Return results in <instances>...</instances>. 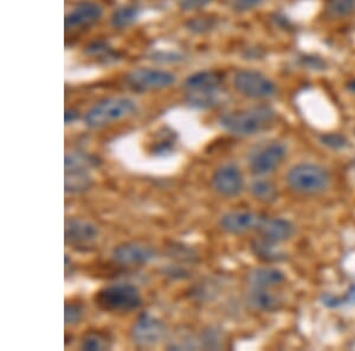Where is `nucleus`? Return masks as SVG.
<instances>
[{
    "label": "nucleus",
    "mask_w": 355,
    "mask_h": 351,
    "mask_svg": "<svg viewBox=\"0 0 355 351\" xmlns=\"http://www.w3.org/2000/svg\"><path fill=\"white\" fill-rule=\"evenodd\" d=\"M276 121V111L269 107H256L226 114L220 118L223 128L239 136H254L270 129Z\"/></svg>",
    "instance_id": "f257e3e1"
},
{
    "label": "nucleus",
    "mask_w": 355,
    "mask_h": 351,
    "mask_svg": "<svg viewBox=\"0 0 355 351\" xmlns=\"http://www.w3.org/2000/svg\"><path fill=\"white\" fill-rule=\"evenodd\" d=\"M331 173L315 163H300L289 170L287 183L293 192L303 195L323 193L331 185Z\"/></svg>",
    "instance_id": "f03ea898"
},
{
    "label": "nucleus",
    "mask_w": 355,
    "mask_h": 351,
    "mask_svg": "<svg viewBox=\"0 0 355 351\" xmlns=\"http://www.w3.org/2000/svg\"><path fill=\"white\" fill-rule=\"evenodd\" d=\"M223 77L214 71H202L189 77L185 89L189 93L191 103L200 108L217 105L222 97Z\"/></svg>",
    "instance_id": "7ed1b4c3"
},
{
    "label": "nucleus",
    "mask_w": 355,
    "mask_h": 351,
    "mask_svg": "<svg viewBox=\"0 0 355 351\" xmlns=\"http://www.w3.org/2000/svg\"><path fill=\"white\" fill-rule=\"evenodd\" d=\"M95 303L101 310L128 312L141 305V296L132 284H114L97 292Z\"/></svg>",
    "instance_id": "20e7f679"
},
{
    "label": "nucleus",
    "mask_w": 355,
    "mask_h": 351,
    "mask_svg": "<svg viewBox=\"0 0 355 351\" xmlns=\"http://www.w3.org/2000/svg\"><path fill=\"white\" fill-rule=\"evenodd\" d=\"M134 110L135 103L130 98H108L100 102L87 114L85 122L90 128H101L128 116Z\"/></svg>",
    "instance_id": "39448f33"
},
{
    "label": "nucleus",
    "mask_w": 355,
    "mask_h": 351,
    "mask_svg": "<svg viewBox=\"0 0 355 351\" xmlns=\"http://www.w3.org/2000/svg\"><path fill=\"white\" fill-rule=\"evenodd\" d=\"M234 88L244 96L254 100L271 98L276 93V85L262 73L243 70L234 76Z\"/></svg>",
    "instance_id": "423d86ee"
},
{
    "label": "nucleus",
    "mask_w": 355,
    "mask_h": 351,
    "mask_svg": "<svg viewBox=\"0 0 355 351\" xmlns=\"http://www.w3.org/2000/svg\"><path fill=\"white\" fill-rule=\"evenodd\" d=\"M127 82L132 89L144 93L168 88L175 82V76L165 70L137 69L128 75Z\"/></svg>",
    "instance_id": "0eeeda50"
},
{
    "label": "nucleus",
    "mask_w": 355,
    "mask_h": 351,
    "mask_svg": "<svg viewBox=\"0 0 355 351\" xmlns=\"http://www.w3.org/2000/svg\"><path fill=\"white\" fill-rule=\"evenodd\" d=\"M287 154L286 145H283L282 142H272L252 155L250 160L251 172L261 177L272 173L282 165Z\"/></svg>",
    "instance_id": "6e6552de"
},
{
    "label": "nucleus",
    "mask_w": 355,
    "mask_h": 351,
    "mask_svg": "<svg viewBox=\"0 0 355 351\" xmlns=\"http://www.w3.org/2000/svg\"><path fill=\"white\" fill-rule=\"evenodd\" d=\"M89 160L82 155L65 156V190L69 193H78L88 190L92 185L87 165Z\"/></svg>",
    "instance_id": "1a4fd4ad"
},
{
    "label": "nucleus",
    "mask_w": 355,
    "mask_h": 351,
    "mask_svg": "<svg viewBox=\"0 0 355 351\" xmlns=\"http://www.w3.org/2000/svg\"><path fill=\"white\" fill-rule=\"evenodd\" d=\"M132 335H133L134 342L139 345L152 347L160 343L162 339L165 337V324L157 317L150 316V314H144L134 325Z\"/></svg>",
    "instance_id": "9d476101"
},
{
    "label": "nucleus",
    "mask_w": 355,
    "mask_h": 351,
    "mask_svg": "<svg viewBox=\"0 0 355 351\" xmlns=\"http://www.w3.org/2000/svg\"><path fill=\"white\" fill-rule=\"evenodd\" d=\"M212 185L214 190L226 198H234L242 193L244 179L237 167L232 165H223L214 173Z\"/></svg>",
    "instance_id": "9b49d317"
},
{
    "label": "nucleus",
    "mask_w": 355,
    "mask_h": 351,
    "mask_svg": "<svg viewBox=\"0 0 355 351\" xmlns=\"http://www.w3.org/2000/svg\"><path fill=\"white\" fill-rule=\"evenodd\" d=\"M101 16L102 8L100 5L93 1H82L65 18V31L71 33L78 28L90 26L96 23Z\"/></svg>",
    "instance_id": "f8f14e48"
},
{
    "label": "nucleus",
    "mask_w": 355,
    "mask_h": 351,
    "mask_svg": "<svg viewBox=\"0 0 355 351\" xmlns=\"http://www.w3.org/2000/svg\"><path fill=\"white\" fill-rule=\"evenodd\" d=\"M261 237L272 244L287 242L294 234V225L289 220L282 218L262 217L257 230Z\"/></svg>",
    "instance_id": "ddd939ff"
},
{
    "label": "nucleus",
    "mask_w": 355,
    "mask_h": 351,
    "mask_svg": "<svg viewBox=\"0 0 355 351\" xmlns=\"http://www.w3.org/2000/svg\"><path fill=\"white\" fill-rule=\"evenodd\" d=\"M113 257L121 264H145L154 259L155 252L144 244L127 242L114 249Z\"/></svg>",
    "instance_id": "4468645a"
},
{
    "label": "nucleus",
    "mask_w": 355,
    "mask_h": 351,
    "mask_svg": "<svg viewBox=\"0 0 355 351\" xmlns=\"http://www.w3.org/2000/svg\"><path fill=\"white\" fill-rule=\"evenodd\" d=\"M262 215L251 212H230L220 220V226L227 233L243 234L251 230H257Z\"/></svg>",
    "instance_id": "2eb2a0df"
},
{
    "label": "nucleus",
    "mask_w": 355,
    "mask_h": 351,
    "mask_svg": "<svg viewBox=\"0 0 355 351\" xmlns=\"http://www.w3.org/2000/svg\"><path fill=\"white\" fill-rule=\"evenodd\" d=\"M98 230L92 222L70 220L65 227V242L73 246H85L97 238Z\"/></svg>",
    "instance_id": "dca6fc26"
},
{
    "label": "nucleus",
    "mask_w": 355,
    "mask_h": 351,
    "mask_svg": "<svg viewBox=\"0 0 355 351\" xmlns=\"http://www.w3.org/2000/svg\"><path fill=\"white\" fill-rule=\"evenodd\" d=\"M248 279L252 289H275L286 282V276L274 267H259L250 272Z\"/></svg>",
    "instance_id": "f3484780"
},
{
    "label": "nucleus",
    "mask_w": 355,
    "mask_h": 351,
    "mask_svg": "<svg viewBox=\"0 0 355 351\" xmlns=\"http://www.w3.org/2000/svg\"><path fill=\"white\" fill-rule=\"evenodd\" d=\"M272 289H252L248 296V304L252 309L264 312H275L282 307V299Z\"/></svg>",
    "instance_id": "a211bd4d"
},
{
    "label": "nucleus",
    "mask_w": 355,
    "mask_h": 351,
    "mask_svg": "<svg viewBox=\"0 0 355 351\" xmlns=\"http://www.w3.org/2000/svg\"><path fill=\"white\" fill-rule=\"evenodd\" d=\"M251 193L254 198L263 202H274L279 197V190L274 183L264 180H257L251 185Z\"/></svg>",
    "instance_id": "6ab92c4d"
},
{
    "label": "nucleus",
    "mask_w": 355,
    "mask_h": 351,
    "mask_svg": "<svg viewBox=\"0 0 355 351\" xmlns=\"http://www.w3.org/2000/svg\"><path fill=\"white\" fill-rule=\"evenodd\" d=\"M137 18V10L133 6H125L117 8L112 16V24L114 28H125L133 24Z\"/></svg>",
    "instance_id": "aec40b11"
},
{
    "label": "nucleus",
    "mask_w": 355,
    "mask_h": 351,
    "mask_svg": "<svg viewBox=\"0 0 355 351\" xmlns=\"http://www.w3.org/2000/svg\"><path fill=\"white\" fill-rule=\"evenodd\" d=\"M82 348L83 350L101 351L108 348V343H107V339L100 334H89L83 339Z\"/></svg>",
    "instance_id": "412c9836"
},
{
    "label": "nucleus",
    "mask_w": 355,
    "mask_h": 351,
    "mask_svg": "<svg viewBox=\"0 0 355 351\" xmlns=\"http://www.w3.org/2000/svg\"><path fill=\"white\" fill-rule=\"evenodd\" d=\"M355 0H331L329 1V11L334 16H347L354 10Z\"/></svg>",
    "instance_id": "4be33fe9"
},
{
    "label": "nucleus",
    "mask_w": 355,
    "mask_h": 351,
    "mask_svg": "<svg viewBox=\"0 0 355 351\" xmlns=\"http://www.w3.org/2000/svg\"><path fill=\"white\" fill-rule=\"evenodd\" d=\"M83 315L81 305L78 304H67L64 309L65 324H75L80 322Z\"/></svg>",
    "instance_id": "5701e85b"
},
{
    "label": "nucleus",
    "mask_w": 355,
    "mask_h": 351,
    "mask_svg": "<svg viewBox=\"0 0 355 351\" xmlns=\"http://www.w3.org/2000/svg\"><path fill=\"white\" fill-rule=\"evenodd\" d=\"M226 4L236 11H248L251 8H257L266 0H225Z\"/></svg>",
    "instance_id": "b1692460"
},
{
    "label": "nucleus",
    "mask_w": 355,
    "mask_h": 351,
    "mask_svg": "<svg viewBox=\"0 0 355 351\" xmlns=\"http://www.w3.org/2000/svg\"><path fill=\"white\" fill-rule=\"evenodd\" d=\"M212 0H179V5L184 11H196L205 8Z\"/></svg>",
    "instance_id": "393cba45"
},
{
    "label": "nucleus",
    "mask_w": 355,
    "mask_h": 351,
    "mask_svg": "<svg viewBox=\"0 0 355 351\" xmlns=\"http://www.w3.org/2000/svg\"><path fill=\"white\" fill-rule=\"evenodd\" d=\"M323 143L331 145V148H338V147H343L345 145V140H343L339 135H329L323 138Z\"/></svg>",
    "instance_id": "a878e982"
},
{
    "label": "nucleus",
    "mask_w": 355,
    "mask_h": 351,
    "mask_svg": "<svg viewBox=\"0 0 355 351\" xmlns=\"http://www.w3.org/2000/svg\"><path fill=\"white\" fill-rule=\"evenodd\" d=\"M77 117H78V113L75 111V110H68V111H65V123H67V125H68V123H73V122L76 120Z\"/></svg>",
    "instance_id": "bb28decb"
}]
</instances>
